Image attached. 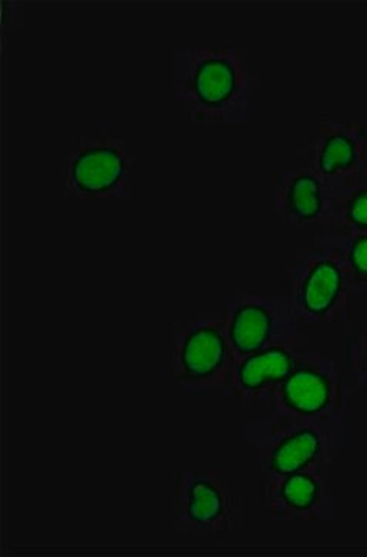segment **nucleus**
Segmentation results:
<instances>
[{
	"label": "nucleus",
	"instance_id": "12",
	"mask_svg": "<svg viewBox=\"0 0 367 557\" xmlns=\"http://www.w3.org/2000/svg\"><path fill=\"white\" fill-rule=\"evenodd\" d=\"M267 491L271 512L280 518H311L322 500L321 482L312 471L274 478Z\"/></svg>",
	"mask_w": 367,
	"mask_h": 557
},
{
	"label": "nucleus",
	"instance_id": "3",
	"mask_svg": "<svg viewBox=\"0 0 367 557\" xmlns=\"http://www.w3.org/2000/svg\"><path fill=\"white\" fill-rule=\"evenodd\" d=\"M347 281L340 259L328 245L299 252L292 276L293 309L303 321L346 319Z\"/></svg>",
	"mask_w": 367,
	"mask_h": 557
},
{
	"label": "nucleus",
	"instance_id": "10",
	"mask_svg": "<svg viewBox=\"0 0 367 557\" xmlns=\"http://www.w3.org/2000/svg\"><path fill=\"white\" fill-rule=\"evenodd\" d=\"M299 358L290 348L269 346L258 354L233 361L230 383L242 398H252L274 391L295 369Z\"/></svg>",
	"mask_w": 367,
	"mask_h": 557
},
{
	"label": "nucleus",
	"instance_id": "1",
	"mask_svg": "<svg viewBox=\"0 0 367 557\" xmlns=\"http://www.w3.org/2000/svg\"><path fill=\"white\" fill-rule=\"evenodd\" d=\"M174 62L175 97L197 123H233L248 108L251 75L244 51L216 47L181 51Z\"/></svg>",
	"mask_w": 367,
	"mask_h": 557
},
{
	"label": "nucleus",
	"instance_id": "15",
	"mask_svg": "<svg viewBox=\"0 0 367 557\" xmlns=\"http://www.w3.org/2000/svg\"><path fill=\"white\" fill-rule=\"evenodd\" d=\"M354 357L358 359L359 364L363 366L367 375V333L359 339L358 347H355Z\"/></svg>",
	"mask_w": 367,
	"mask_h": 557
},
{
	"label": "nucleus",
	"instance_id": "6",
	"mask_svg": "<svg viewBox=\"0 0 367 557\" xmlns=\"http://www.w3.org/2000/svg\"><path fill=\"white\" fill-rule=\"evenodd\" d=\"M367 164V124L325 121L309 148V172L333 194L357 185Z\"/></svg>",
	"mask_w": 367,
	"mask_h": 557
},
{
	"label": "nucleus",
	"instance_id": "5",
	"mask_svg": "<svg viewBox=\"0 0 367 557\" xmlns=\"http://www.w3.org/2000/svg\"><path fill=\"white\" fill-rule=\"evenodd\" d=\"M175 525L187 533L232 530L235 502L229 487L213 472L181 471L174 478Z\"/></svg>",
	"mask_w": 367,
	"mask_h": 557
},
{
	"label": "nucleus",
	"instance_id": "14",
	"mask_svg": "<svg viewBox=\"0 0 367 557\" xmlns=\"http://www.w3.org/2000/svg\"><path fill=\"white\" fill-rule=\"evenodd\" d=\"M330 220L346 226L347 233H367V183H357L333 194Z\"/></svg>",
	"mask_w": 367,
	"mask_h": 557
},
{
	"label": "nucleus",
	"instance_id": "13",
	"mask_svg": "<svg viewBox=\"0 0 367 557\" xmlns=\"http://www.w3.org/2000/svg\"><path fill=\"white\" fill-rule=\"evenodd\" d=\"M319 242L332 248L340 259L347 287L367 292V233L321 237Z\"/></svg>",
	"mask_w": 367,
	"mask_h": 557
},
{
	"label": "nucleus",
	"instance_id": "2",
	"mask_svg": "<svg viewBox=\"0 0 367 557\" xmlns=\"http://www.w3.org/2000/svg\"><path fill=\"white\" fill-rule=\"evenodd\" d=\"M232 364L222 319L176 322L172 376L182 394L203 395L226 388L230 383Z\"/></svg>",
	"mask_w": 367,
	"mask_h": 557
},
{
	"label": "nucleus",
	"instance_id": "4",
	"mask_svg": "<svg viewBox=\"0 0 367 557\" xmlns=\"http://www.w3.org/2000/svg\"><path fill=\"white\" fill-rule=\"evenodd\" d=\"M130 175L123 138L106 134L86 138L72 150L62 171V188L78 199H106L121 196Z\"/></svg>",
	"mask_w": 367,
	"mask_h": 557
},
{
	"label": "nucleus",
	"instance_id": "16",
	"mask_svg": "<svg viewBox=\"0 0 367 557\" xmlns=\"http://www.w3.org/2000/svg\"><path fill=\"white\" fill-rule=\"evenodd\" d=\"M358 183H367V164H366V171H365V175H363V178L359 180Z\"/></svg>",
	"mask_w": 367,
	"mask_h": 557
},
{
	"label": "nucleus",
	"instance_id": "7",
	"mask_svg": "<svg viewBox=\"0 0 367 557\" xmlns=\"http://www.w3.org/2000/svg\"><path fill=\"white\" fill-rule=\"evenodd\" d=\"M278 413L290 423L326 420L340 406V384L319 359H299L292 373L274 388Z\"/></svg>",
	"mask_w": 367,
	"mask_h": 557
},
{
	"label": "nucleus",
	"instance_id": "9",
	"mask_svg": "<svg viewBox=\"0 0 367 557\" xmlns=\"http://www.w3.org/2000/svg\"><path fill=\"white\" fill-rule=\"evenodd\" d=\"M275 318L274 310L262 300L245 299L230 306L222 321L233 361L270 346L277 321Z\"/></svg>",
	"mask_w": 367,
	"mask_h": 557
},
{
	"label": "nucleus",
	"instance_id": "8",
	"mask_svg": "<svg viewBox=\"0 0 367 557\" xmlns=\"http://www.w3.org/2000/svg\"><path fill=\"white\" fill-rule=\"evenodd\" d=\"M271 201L281 219L292 223H314L328 209V193L312 172H282L271 182Z\"/></svg>",
	"mask_w": 367,
	"mask_h": 557
},
{
	"label": "nucleus",
	"instance_id": "11",
	"mask_svg": "<svg viewBox=\"0 0 367 557\" xmlns=\"http://www.w3.org/2000/svg\"><path fill=\"white\" fill-rule=\"evenodd\" d=\"M296 424L300 426L288 428L286 434L267 453L266 468L271 478L312 471L322 456L325 442L317 429Z\"/></svg>",
	"mask_w": 367,
	"mask_h": 557
}]
</instances>
